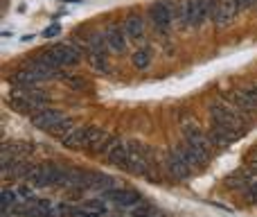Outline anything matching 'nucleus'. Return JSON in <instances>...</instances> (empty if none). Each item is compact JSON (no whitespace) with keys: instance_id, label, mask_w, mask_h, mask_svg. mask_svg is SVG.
<instances>
[{"instance_id":"nucleus-1","label":"nucleus","mask_w":257,"mask_h":217,"mask_svg":"<svg viewBox=\"0 0 257 217\" xmlns=\"http://www.w3.org/2000/svg\"><path fill=\"white\" fill-rule=\"evenodd\" d=\"M147 16H149L151 25L156 27L158 34L167 36L169 32H172L174 23L178 21V7L172 3V0H156V3L149 5Z\"/></svg>"},{"instance_id":"nucleus-2","label":"nucleus","mask_w":257,"mask_h":217,"mask_svg":"<svg viewBox=\"0 0 257 217\" xmlns=\"http://www.w3.org/2000/svg\"><path fill=\"white\" fill-rule=\"evenodd\" d=\"M219 100L228 107L241 111V113L255 115L257 113V89L255 86H239L230 91H219Z\"/></svg>"},{"instance_id":"nucleus-3","label":"nucleus","mask_w":257,"mask_h":217,"mask_svg":"<svg viewBox=\"0 0 257 217\" xmlns=\"http://www.w3.org/2000/svg\"><path fill=\"white\" fill-rule=\"evenodd\" d=\"M181 129H183V136H185V140L190 142V147L196 152V154H199V159L203 161V165H208L210 150H212V145H210V140H208V133L201 131L199 124H196V120H192V118L183 120Z\"/></svg>"},{"instance_id":"nucleus-4","label":"nucleus","mask_w":257,"mask_h":217,"mask_svg":"<svg viewBox=\"0 0 257 217\" xmlns=\"http://www.w3.org/2000/svg\"><path fill=\"white\" fill-rule=\"evenodd\" d=\"M208 113L212 118L214 124H232V127H241V129H250V115L241 113V111L228 107L226 102H214L208 107Z\"/></svg>"},{"instance_id":"nucleus-5","label":"nucleus","mask_w":257,"mask_h":217,"mask_svg":"<svg viewBox=\"0 0 257 217\" xmlns=\"http://www.w3.org/2000/svg\"><path fill=\"white\" fill-rule=\"evenodd\" d=\"M208 21V14H205L203 0H181L178 5V23L185 30H192V27H201Z\"/></svg>"},{"instance_id":"nucleus-6","label":"nucleus","mask_w":257,"mask_h":217,"mask_svg":"<svg viewBox=\"0 0 257 217\" xmlns=\"http://www.w3.org/2000/svg\"><path fill=\"white\" fill-rule=\"evenodd\" d=\"M163 168H165V172H167L172 179H176V181H187V179L192 177V172H194V170H192L190 165L183 161V156L178 154L176 147H174V150H169L167 154H165Z\"/></svg>"},{"instance_id":"nucleus-7","label":"nucleus","mask_w":257,"mask_h":217,"mask_svg":"<svg viewBox=\"0 0 257 217\" xmlns=\"http://www.w3.org/2000/svg\"><path fill=\"white\" fill-rule=\"evenodd\" d=\"M102 197L106 201H113L120 208H136V206L145 204V197L140 192L131 190V188H108L102 192Z\"/></svg>"},{"instance_id":"nucleus-8","label":"nucleus","mask_w":257,"mask_h":217,"mask_svg":"<svg viewBox=\"0 0 257 217\" xmlns=\"http://www.w3.org/2000/svg\"><path fill=\"white\" fill-rule=\"evenodd\" d=\"M48 80H54V77L39 70V68L27 66V63H23V66L9 77V82H12L14 86H39L41 82H48Z\"/></svg>"},{"instance_id":"nucleus-9","label":"nucleus","mask_w":257,"mask_h":217,"mask_svg":"<svg viewBox=\"0 0 257 217\" xmlns=\"http://www.w3.org/2000/svg\"><path fill=\"white\" fill-rule=\"evenodd\" d=\"M106 41H108V48L111 52H117V54H124L128 50V34L124 30V23H108L106 30Z\"/></svg>"},{"instance_id":"nucleus-10","label":"nucleus","mask_w":257,"mask_h":217,"mask_svg":"<svg viewBox=\"0 0 257 217\" xmlns=\"http://www.w3.org/2000/svg\"><path fill=\"white\" fill-rule=\"evenodd\" d=\"M63 118H66V115H63L61 109H50V107H45V109L36 111V113H32V115H30V122H32V127L45 129V131H48L50 127H54L57 122H61Z\"/></svg>"},{"instance_id":"nucleus-11","label":"nucleus","mask_w":257,"mask_h":217,"mask_svg":"<svg viewBox=\"0 0 257 217\" xmlns=\"http://www.w3.org/2000/svg\"><path fill=\"white\" fill-rule=\"evenodd\" d=\"M81 43L86 45V50L90 52H97V54H104V57H108V52H111V48H108V41H106V34L104 32H97V30H86L84 36H79Z\"/></svg>"},{"instance_id":"nucleus-12","label":"nucleus","mask_w":257,"mask_h":217,"mask_svg":"<svg viewBox=\"0 0 257 217\" xmlns=\"http://www.w3.org/2000/svg\"><path fill=\"white\" fill-rule=\"evenodd\" d=\"M237 14H239V9H237V0H221L219 12H217V16H214L212 23L217 27H228L237 18Z\"/></svg>"},{"instance_id":"nucleus-13","label":"nucleus","mask_w":257,"mask_h":217,"mask_svg":"<svg viewBox=\"0 0 257 217\" xmlns=\"http://www.w3.org/2000/svg\"><path fill=\"white\" fill-rule=\"evenodd\" d=\"M124 30L131 41H145V18L140 14L131 12L124 18Z\"/></svg>"},{"instance_id":"nucleus-14","label":"nucleus","mask_w":257,"mask_h":217,"mask_svg":"<svg viewBox=\"0 0 257 217\" xmlns=\"http://www.w3.org/2000/svg\"><path fill=\"white\" fill-rule=\"evenodd\" d=\"M34 152V142L16 140V142H5L3 145V159H23V156Z\"/></svg>"},{"instance_id":"nucleus-15","label":"nucleus","mask_w":257,"mask_h":217,"mask_svg":"<svg viewBox=\"0 0 257 217\" xmlns=\"http://www.w3.org/2000/svg\"><path fill=\"white\" fill-rule=\"evenodd\" d=\"M250 174L246 172V168L237 170L235 174H230V177H226V181H223V186L228 188V190H246V188L250 186Z\"/></svg>"},{"instance_id":"nucleus-16","label":"nucleus","mask_w":257,"mask_h":217,"mask_svg":"<svg viewBox=\"0 0 257 217\" xmlns=\"http://www.w3.org/2000/svg\"><path fill=\"white\" fill-rule=\"evenodd\" d=\"M176 150H178V154L183 156V161H185V163L190 165L192 170H201V168H205V165H203V161L199 159V154H196V152L192 150V147H190V142H187V140L178 142V145H176Z\"/></svg>"},{"instance_id":"nucleus-17","label":"nucleus","mask_w":257,"mask_h":217,"mask_svg":"<svg viewBox=\"0 0 257 217\" xmlns=\"http://www.w3.org/2000/svg\"><path fill=\"white\" fill-rule=\"evenodd\" d=\"M86 131H88V127H75L70 133H66L63 138H59V142H61L66 150H77V147L84 145V136Z\"/></svg>"},{"instance_id":"nucleus-18","label":"nucleus","mask_w":257,"mask_h":217,"mask_svg":"<svg viewBox=\"0 0 257 217\" xmlns=\"http://www.w3.org/2000/svg\"><path fill=\"white\" fill-rule=\"evenodd\" d=\"M88 188H95V190L104 192V190H108V188H115V179L108 177V174H102V172H90Z\"/></svg>"},{"instance_id":"nucleus-19","label":"nucleus","mask_w":257,"mask_h":217,"mask_svg":"<svg viewBox=\"0 0 257 217\" xmlns=\"http://www.w3.org/2000/svg\"><path fill=\"white\" fill-rule=\"evenodd\" d=\"M106 138H108V133L104 131L102 127H95V124H90L88 131H86V136H84V145H81V147H88V150H93L95 145L104 142Z\"/></svg>"},{"instance_id":"nucleus-20","label":"nucleus","mask_w":257,"mask_h":217,"mask_svg":"<svg viewBox=\"0 0 257 217\" xmlns=\"http://www.w3.org/2000/svg\"><path fill=\"white\" fill-rule=\"evenodd\" d=\"M208 140H210V145H212V147H219V150H226V147L232 145L230 138H228L219 127H214V124L208 129Z\"/></svg>"},{"instance_id":"nucleus-21","label":"nucleus","mask_w":257,"mask_h":217,"mask_svg":"<svg viewBox=\"0 0 257 217\" xmlns=\"http://www.w3.org/2000/svg\"><path fill=\"white\" fill-rule=\"evenodd\" d=\"M131 61L138 70H147L151 66V50L149 48H140L131 54Z\"/></svg>"},{"instance_id":"nucleus-22","label":"nucleus","mask_w":257,"mask_h":217,"mask_svg":"<svg viewBox=\"0 0 257 217\" xmlns=\"http://www.w3.org/2000/svg\"><path fill=\"white\" fill-rule=\"evenodd\" d=\"M86 57H88V63L93 66L95 73H99V75H106L108 73V57L97 54V52H90V54H86Z\"/></svg>"},{"instance_id":"nucleus-23","label":"nucleus","mask_w":257,"mask_h":217,"mask_svg":"<svg viewBox=\"0 0 257 217\" xmlns=\"http://www.w3.org/2000/svg\"><path fill=\"white\" fill-rule=\"evenodd\" d=\"M23 201V197H21V192H18V188H3V210H7V208H12V206H16V204H21Z\"/></svg>"},{"instance_id":"nucleus-24","label":"nucleus","mask_w":257,"mask_h":217,"mask_svg":"<svg viewBox=\"0 0 257 217\" xmlns=\"http://www.w3.org/2000/svg\"><path fill=\"white\" fill-rule=\"evenodd\" d=\"M75 127H77V124H75V120H70V118H63L61 122H57V124H54V127H50L48 131H50V133H54V136H59V138H63V136H66V133H70Z\"/></svg>"},{"instance_id":"nucleus-25","label":"nucleus","mask_w":257,"mask_h":217,"mask_svg":"<svg viewBox=\"0 0 257 217\" xmlns=\"http://www.w3.org/2000/svg\"><path fill=\"white\" fill-rule=\"evenodd\" d=\"M59 77H61L63 82H66L70 89H75V91H81L86 86V82L81 80V77H77V75H72V73H59Z\"/></svg>"},{"instance_id":"nucleus-26","label":"nucleus","mask_w":257,"mask_h":217,"mask_svg":"<svg viewBox=\"0 0 257 217\" xmlns=\"http://www.w3.org/2000/svg\"><path fill=\"white\" fill-rule=\"evenodd\" d=\"M86 208L97 210V213H102V215H108V204H106V199H104L102 195L95 197V199H88V201H86Z\"/></svg>"},{"instance_id":"nucleus-27","label":"nucleus","mask_w":257,"mask_h":217,"mask_svg":"<svg viewBox=\"0 0 257 217\" xmlns=\"http://www.w3.org/2000/svg\"><path fill=\"white\" fill-rule=\"evenodd\" d=\"M244 201L246 204H257V179L244 190Z\"/></svg>"},{"instance_id":"nucleus-28","label":"nucleus","mask_w":257,"mask_h":217,"mask_svg":"<svg viewBox=\"0 0 257 217\" xmlns=\"http://www.w3.org/2000/svg\"><path fill=\"white\" fill-rule=\"evenodd\" d=\"M59 34H61V25H57V23H54V25H48L43 32H41L43 39H54V36H59Z\"/></svg>"},{"instance_id":"nucleus-29","label":"nucleus","mask_w":257,"mask_h":217,"mask_svg":"<svg viewBox=\"0 0 257 217\" xmlns=\"http://www.w3.org/2000/svg\"><path fill=\"white\" fill-rule=\"evenodd\" d=\"M16 188L23 199H32V197H34V186H32V183H21V186H16Z\"/></svg>"},{"instance_id":"nucleus-30","label":"nucleus","mask_w":257,"mask_h":217,"mask_svg":"<svg viewBox=\"0 0 257 217\" xmlns=\"http://www.w3.org/2000/svg\"><path fill=\"white\" fill-rule=\"evenodd\" d=\"M257 7V0H237V9L239 12H248V9Z\"/></svg>"},{"instance_id":"nucleus-31","label":"nucleus","mask_w":257,"mask_h":217,"mask_svg":"<svg viewBox=\"0 0 257 217\" xmlns=\"http://www.w3.org/2000/svg\"><path fill=\"white\" fill-rule=\"evenodd\" d=\"M255 89H257V84H255Z\"/></svg>"}]
</instances>
